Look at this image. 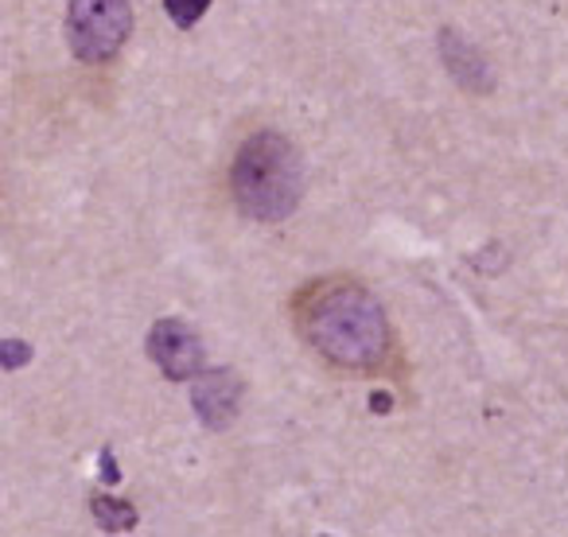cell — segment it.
<instances>
[{
    "mask_svg": "<svg viewBox=\"0 0 568 537\" xmlns=\"http://www.w3.org/2000/svg\"><path fill=\"white\" fill-rule=\"evenodd\" d=\"M301 320L312 347L343 371H371L389 351L386 312L363 285L335 281L316 288Z\"/></svg>",
    "mask_w": 568,
    "mask_h": 537,
    "instance_id": "cell-1",
    "label": "cell"
},
{
    "mask_svg": "<svg viewBox=\"0 0 568 537\" xmlns=\"http://www.w3.org/2000/svg\"><path fill=\"white\" fill-rule=\"evenodd\" d=\"M237 206L257 222H281L304 199V160L296 144L276 129H261L237 149L230 168Z\"/></svg>",
    "mask_w": 568,
    "mask_h": 537,
    "instance_id": "cell-2",
    "label": "cell"
},
{
    "mask_svg": "<svg viewBox=\"0 0 568 537\" xmlns=\"http://www.w3.org/2000/svg\"><path fill=\"white\" fill-rule=\"evenodd\" d=\"M133 32L129 0H71L67 4V43L79 63H110Z\"/></svg>",
    "mask_w": 568,
    "mask_h": 537,
    "instance_id": "cell-3",
    "label": "cell"
},
{
    "mask_svg": "<svg viewBox=\"0 0 568 537\" xmlns=\"http://www.w3.org/2000/svg\"><path fill=\"white\" fill-rule=\"evenodd\" d=\"M149 358L172 382H191L206 366V347L183 320L168 316L149 327Z\"/></svg>",
    "mask_w": 568,
    "mask_h": 537,
    "instance_id": "cell-4",
    "label": "cell"
},
{
    "mask_svg": "<svg viewBox=\"0 0 568 537\" xmlns=\"http://www.w3.org/2000/svg\"><path fill=\"white\" fill-rule=\"evenodd\" d=\"M242 378H237L230 366H203V371L191 378V409L203 421V428L222 433V428L234 425L237 405H242Z\"/></svg>",
    "mask_w": 568,
    "mask_h": 537,
    "instance_id": "cell-5",
    "label": "cell"
},
{
    "mask_svg": "<svg viewBox=\"0 0 568 537\" xmlns=\"http://www.w3.org/2000/svg\"><path fill=\"white\" fill-rule=\"evenodd\" d=\"M440 59L448 67V74L459 82L464 90H475V94H487L495 87V74H490V63L456 32V28H444L440 32Z\"/></svg>",
    "mask_w": 568,
    "mask_h": 537,
    "instance_id": "cell-6",
    "label": "cell"
},
{
    "mask_svg": "<svg viewBox=\"0 0 568 537\" xmlns=\"http://www.w3.org/2000/svg\"><path fill=\"white\" fill-rule=\"evenodd\" d=\"M90 514H94L98 526H102L105 534H133L136 521H141L136 506H129L125 498H113V495H94V498H90Z\"/></svg>",
    "mask_w": 568,
    "mask_h": 537,
    "instance_id": "cell-7",
    "label": "cell"
},
{
    "mask_svg": "<svg viewBox=\"0 0 568 537\" xmlns=\"http://www.w3.org/2000/svg\"><path fill=\"white\" fill-rule=\"evenodd\" d=\"M211 4H214V0H164V12L172 17L175 28H183V32H187V28H195L199 20L206 17V9H211Z\"/></svg>",
    "mask_w": 568,
    "mask_h": 537,
    "instance_id": "cell-8",
    "label": "cell"
},
{
    "mask_svg": "<svg viewBox=\"0 0 568 537\" xmlns=\"http://www.w3.org/2000/svg\"><path fill=\"white\" fill-rule=\"evenodd\" d=\"M36 358L32 343L24 340H0V371H24Z\"/></svg>",
    "mask_w": 568,
    "mask_h": 537,
    "instance_id": "cell-9",
    "label": "cell"
},
{
    "mask_svg": "<svg viewBox=\"0 0 568 537\" xmlns=\"http://www.w3.org/2000/svg\"><path fill=\"white\" fill-rule=\"evenodd\" d=\"M102 479L110 483V487H118V483H121V472H118V459H113V448H102Z\"/></svg>",
    "mask_w": 568,
    "mask_h": 537,
    "instance_id": "cell-10",
    "label": "cell"
}]
</instances>
